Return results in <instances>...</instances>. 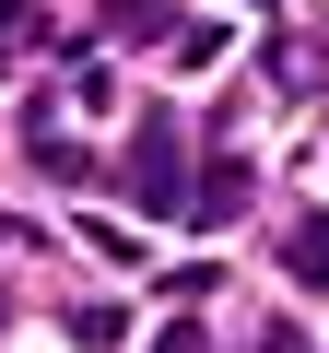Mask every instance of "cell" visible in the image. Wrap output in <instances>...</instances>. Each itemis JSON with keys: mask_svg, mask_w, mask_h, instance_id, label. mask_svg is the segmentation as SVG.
<instances>
[{"mask_svg": "<svg viewBox=\"0 0 329 353\" xmlns=\"http://www.w3.org/2000/svg\"><path fill=\"white\" fill-rule=\"evenodd\" d=\"M106 36H129V48H153V36H177V12H164V0H118V12H106Z\"/></svg>", "mask_w": 329, "mask_h": 353, "instance_id": "obj_4", "label": "cell"}, {"mask_svg": "<svg viewBox=\"0 0 329 353\" xmlns=\"http://www.w3.org/2000/svg\"><path fill=\"white\" fill-rule=\"evenodd\" d=\"M36 36H47V12H36V0H0V48H12V59H24Z\"/></svg>", "mask_w": 329, "mask_h": 353, "instance_id": "obj_6", "label": "cell"}, {"mask_svg": "<svg viewBox=\"0 0 329 353\" xmlns=\"http://www.w3.org/2000/svg\"><path fill=\"white\" fill-rule=\"evenodd\" d=\"M235 212H247V153H212V165H200V201H189V224H200V236H224Z\"/></svg>", "mask_w": 329, "mask_h": 353, "instance_id": "obj_2", "label": "cell"}, {"mask_svg": "<svg viewBox=\"0 0 329 353\" xmlns=\"http://www.w3.org/2000/svg\"><path fill=\"white\" fill-rule=\"evenodd\" d=\"M224 59V24H177V71H212Z\"/></svg>", "mask_w": 329, "mask_h": 353, "instance_id": "obj_7", "label": "cell"}, {"mask_svg": "<svg viewBox=\"0 0 329 353\" xmlns=\"http://www.w3.org/2000/svg\"><path fill=\"white\" fill-rule=\"evenodd\" d=\"M270 353H317V341H306V330H294V318H270Z\"/></svg>", "mask_w": 329, "mask_h": 353, "instance_id": "obj_8", "label": "cell"}, {"mask_svg": "<svg viewBox=\"0 0 329 353\" xmlns=\"http://www.w3.org/2000/svg\"><path fill=\"white\" fill-rule=\"evenodd\" d=\"M71 341H83V353H106V341H129V306H71Z\"/></svg>", "mask_w": 329, "mask_h": 353, "instance_id": "obj_5", "label": "cell"}, {"mask_svg": "<svg viewBox=\"0 0 329 353\" xmlns=\"http://www.w3.org/2000/svg\"><path fill=\"white\" fill-rule=\"evenodd\" d=\"M282 271H294L306 294H329V212H306V224H282Z\"/></svg>", "mask_w": 329, "mask_h": 353, "instance_id": "obj_3", "label": "cell"}, {"mask_svg": "<svg viewBox=\"0 0 329 353\" xmlns=\"http://www.w3.org/2000/svg\"><path fill=\"white\" fill-rule=\"evenodd\" d=\"M129 189H141V212H177V118H141V141H129Z\"/></svg>", "mask_w": 329, "mask_h": 353, "instance_id": "obj_1", "label": "cell"}]
</instances>
